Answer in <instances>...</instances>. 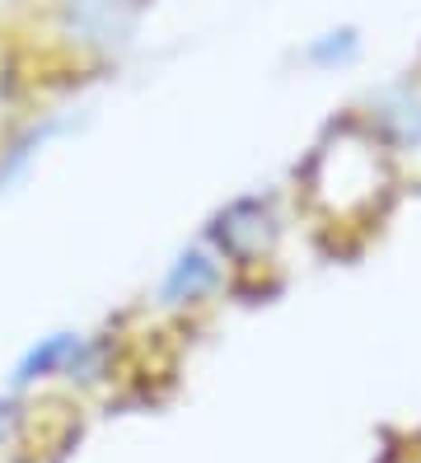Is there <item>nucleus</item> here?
Here are the masks:
<instances>
[{
	"label": "nucleus",
	"instance_id": "obj_1",
	"mask_svg": "<svg viewBox=\"0 0 421 463\" xmlns=\"http://www.w3.org/2000/svg\"><path fill=\"white\" fill-rule=\"evenodd\" d=\"M407 165L356 108L328 118L286 178L304 234L328 253H360L403 202Z\"/></svg>",
	"mask_w": 421,
	"mask_h": 463
},
{
	"label": "nucleus",
	"instance_id": "obj_2",
	"mask_svg": "<svg viewBox=\"0 0 421 463\" xmlns=\"http://www.w3.org/2000/svg\"><path fill=\"white\" fill-rule=\"evenodd\" d=\"M159 0H38L28 47L66 80L118 66L140 43Z\"/></svg>",
	"mask_w": 421,
	"mask_h": 463
},
{
	"label": "nucleus",
	"instance_id": "obj_6",
	"mask_svg": "<svg viewBox=\"0 0 421 463\" xmlns=\"http://www.w3.org/2000/svg\"><path fill=\"white\" fill-rule=\"evenodd\" d=\"M356 113L403 165L407 159H421V71L379 80V85L356 103Z\"/></svg>",
	"mask_w": 421,
	"mask_h": 463
},
{
	"label": "nucleus",
	"instance_id": "obj_3",
	"mask_svg": "<svg viewBox=\"0 0 421 463\" xmlns=\"http://www.w3.org/2000/svg\"><path fill=\"white\" fill-rule=\"evenodd\" d=\"M196 234L234 271L239 295H248V290H267L281 277V267L291 258V243L304 234V225L291 202V187L267 183V187H244V193L211 206V215Z\"/></svg>",
	"mask_w": 421,
	"mask_h": 463
},
{
	"label": "nucleus",
	"instance_id": "obj_9",
	"mask_svg": "<svg viewBox=\"0 0 421 463\" xmlns=\"http://www.w3.org/2000/svg\"><path fill=\"white\" fill-rule=\"evenodd\" d=\"M393 463H421V454H403V458H393Z\"/></svg>",
	"mask_w": 421,
	"mask_h": 463
},
{
	"label": "nucleus",
	"instance_id": "obj_7",
	"mask_svg": "<svg viewBox=\"0 0 421 463\" xmlns=\"http://www.w3.org/2000/svg\"><path fill=\"white\" fill-rule=\"evenodd\" d=\"M295 61L309 75H347L365 61V29L351 24V19L323 24V29H314L295 47Z\"/></svg>",
	"mask_w": 421,
	"mask_h": 463
},
{
	"label": "nucleus",
	"instance_id": "obj_4",
	"mask_svg": "<svg viewBox=\"0 0 421 463\" xmlns=\"http://www.w3.org/2000/svg\"><path fill=\"white\" fill-rule=\"evenodd\" d=\"M234 295H239L234 271L225 267V258L202 234H192L159 262L155 281L146 290V314L155 323H196Z\"/></svg>",
	"mask_w": 421,
	"mask_h": 463
},
{
	"label": "nucleus",
	"instance_id": "obj_5",
	"mask_svg": "<svg viewBox=\"0 0 421 463\" xmlns=\"http://www.w3.org/2000/svg\"><path fill=\"white\" fill-rule=\"evenodd\" d=\"M75 127H80V108L56 99H38L14 122L0 127V193L19 187Z\"/></svg>",
	"mask_w": 421,
	"mask_h": 463
},
{
	"label": "nucleus",
	"instance_id": "obj_8",
	"mask_svg": "<svg viewBox=\"0 0 421 463\" xmlns=\"http://www.w3.org/2000/svg\"><path fill=\"white\" fill-rule=\"evenodd\" d=\"M38 398L33 393H14V389H5L0 393V454L5 449H14L28 430H33V421H38Z\"/></svg>",
	"mask_w": 421,
	"mask_h": 463
}]
</instances>
